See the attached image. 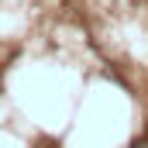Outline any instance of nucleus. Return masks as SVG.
I'll use <instances>...</instances> for the list:
<instances>
[{
    "mask_svg": "<svg viewBox=\"0 0 148 148\" xmlns=\"http://www.w3.org/2000/svg\"><path fill=\"white\" fill-rule=\"evenodd\" d=\"M131 148H148V138H141V141H134Z\"/></svg>",
    "mask_w": 148,
    "mask_h": 148,
    "instance_id": "f257e3e1",
    "label": "nucleus"
}]
</instances>
